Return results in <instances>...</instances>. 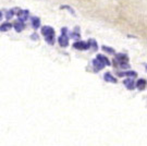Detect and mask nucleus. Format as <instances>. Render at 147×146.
Instances as JSON below:
<instances>
[{
    "instance_id": "obj_1",
    "label": "nucleus",
    "mask_w": 147,
    "mask_h": 146,
    "mask_svg": "<svg viewBox=\"0 0 147 146\" xmlns=\"http://www.w3.org/2000/svg\"><path fill=\"white\" fill-rule=\"evenodd\" d=\"M42 33H43V35L45 36V39H46V42L49 44V45H54V30L52 28L51 26H48V25H46V26H44L42 28Z\"/></svg>"
},
{
    "instance_id": "obj_2",
    "label": "nucleus",
    "mask_w": 147,
    "mask_h": 146,
    "mask_svg": "<svg viewBox=\"0 0 147 146\" xmlns=\"http://www.w3.org/2000/svg\"><path fill=\"white\" fill-rule=\"evenodd\" d=\"M115 62H118L122 68H128L129 65H128V62H129V58H128V56L124 54H115Z\"/></svg>"
},
{
    "instance_id": "obj_3",
    "label": "nucleus",
    "mask_w": 147,
    "mask_h": 146,
    "mask_svg": "<svg viewBox=\"0 0 147 146\" xmlns=\"http://www.w3.org/2000/svg\"><path fill=\"white\" fill-rule=\"evenodd\" d=\"M59 44L61 47H66L69 45V36H68V28L63 27L61 36L59 37Z\"/></svg>"
},
{
    "instance_id": "obj_4",
    "label": "nucleus",
    "mask_w": 147,
    "mask_h": 146,
    "mask_svg": "<svg viewBox=\"0 0 147 146\" xmlns=\"http://www.w3.org/2000/svg\"><path fill=\"white\" fill-rule=\"evenodd\" d=\"M73 47L79 50H87L89 49V45L86 42H75L73 44Z\"/></svg>"
},
{
    "instance_id": "obj_5",
    "label": "nucleus",
    "mask_w": 147,
    "mask_h": 146,
    "mask_svg": "<svg viewBox=\"0 0 147 146\" xmlns=\"http://www.w3.org/2000/svg\"><path fill=\"white\" fill-rule=\"evenodd\" d=\"M19 15V21L20 22H24L26 21L27 19H28V15H30V12L27 10H21L20 11V13L17 14Z\"/></svg>"
},
{
    "instance_id": "obj_6",
    "label": "nucleus",
    "mask_w": 147,
    "mask_h": 146,
    "mask_svg": "<svg viewBox=\"0 0 147 146\" xmlns=\"http://www.w3.org/2000/svg\"><path fill=\"white\" fill-rule=\"evenodd\" d=\"M93 65H94V70L96 71V72L103 70V68H105V65H103V62H100L98 59H95L93 61Z\"/></svg>"
},
{
    "instance_id": "obj_7",
    "label": "nucleus",
    "mask_w": 147,
    "mask_h": 146,
    "mask_svg": "<svg viewBox=\"0 0 147 146\" xmlns=\"http://www.w3.org/2000/svg\"><path fill=\"white\" fill-rule=\"evenodd\" d=\"M118 75L129 76L130 79H133V77H136V76H137V73H136L135 71H126V72H118Z\"/></svg>"
},
{
    "instance_id": "obj_8",
    "label": "nucleus",
    "mask_w": 147,
    "mask_h": 146,
    "mask_svg": "<svg viewBox=\"0 0 147 146\" xmlns=\"http://www.w3.org/2000/svg\"><path fill=\"white\" fill-rule=\"evenodd\" d=\"M124 85L126 86L128 89H134V86H135V83L133 81V79H126L124 80Z\"/></svg>"
},
{
    "instance_id": "obj_9",
    "label": "nucleus",
    "mask_w": 147,
    "mask_h": 146,
    "mask_svg": "<svg viewBox=\"0 0 147 146\" xmlns=\"http://www.w3.org/2000/svg\"><path fill=\"white\" fill-rule=\"evenodd\" d=\"M136 87H137L140 91L145 89V87H146V80H145V79H140L138 81L136 82Z\"/></svg>"
},
{
    "instance_id": "obj_10",
    "label": "nucleus",
    "mask_w": 147,
    "mask_h": 146,
    "mask_svg": "<svg viewBox=\"0 0 147 146\" xmlns=\"http://www.w3.org/2000/svg\"><path fill=\"white\" fill-rule=\"evenodd\" d=\"M103 79H105V81L109 82V83H117V79L112 74H110V73H106L103 75Z\"/></svg>"
},
{
    "instance_id": "obj_11",
    "label": "nucleus",
    "mask_w": 147,
    "mask_h": 146,
    "mask_svg": "<svg viewBox=\"0 0 147 146\" xmlns=\"http://www.w3.org/2000/svg\"><path fill=\"white\" fill-rule=\"evenodd\" d=\"M32 26L36 30V28H39L40 27V20L37 16H34L32 17Z\"/></svg>"
},
{
    "instance_id": "obj_12",
    "label": "nucleus",
    "mask_w": 147,
    "mask_h": 146,
    "mask_svg": "<svg viewBox=\"0 0 147 146\" xmlns=\"http://www.w3.org/2000/svg\"><path fill=\"white\" fill-rule=\"evenodd\" d=\"M96 59H98L100 62H103L105 65H111V63H110V61L108 60V58H107V57H105V56H103V54H98Z\"/></svg>"
},
{
    "instance_id": "obj_13",
    "label": "nucleus",
    "mask_w": 147,
    "mask_h": 146,
    "mask_svg": "<svg viewBox=\"0 0 147 146\" xmlns=\"http://www.w3.org/2000/svg\"><path fill=\"white\" fill-rule=\"evenodd\" d=\"M14 28H15V31L17 33H20V32H22L23 30H24V23L23 22H20V21H17L14 24Z\"/></svg>"
},
{
    "instance_id": "obj_14",
    "label": "nucleus",
    "mask_w": 147,
    "mask_h": 146,
    "mask_svg": "<svg viewBox=\"0 0 147 146\" xmlns=\"http://www.w3.org/2000/svg\"><path fill=\"white\" fill-rule=\"evenodd\" d=\"M11 26H12V25H11L9 22H5V23L0 25V32H7V31L10 30Z\"/></svg>"
},
{
    "instance_id": "obj_15",
    "label": "nucleus",
    "mask_w": 147,
    "mask_h": 146,
    "mask_svg": "<svg viewBox=\"0 0 147 146\" xmlns=\"http://www.w3.org/2000/svg\"><path fill=\"white\" fill-rule=\"evenodd\" d=\"M87 43H88V45H89V48H91V47H92L93 49H97L98 48L97 43H96V42H95L94 39H89V40H88Z\"/></svg>"
},
{
    "instance_id": "obj_16",
    "label": "nucleus",
    "mask_w": 147,
    "mask_h": 146,
    "mask_svg": "<svg viewBox=\"0 0 147 146\" xmlns=\"http://www.w3.org/2000/svg\"><path fill=\"white\" fill-rule=\"evenodd\" d=\"M71 35H72V37L79 38L80 37V28H79V27H75V30L71 33Z\"/></svg>"
},
{
    "instance_id": "obj_17",
    "label": "nucleus",
    "mask_w": 147,
    "mask_h": 146,
    "mask_svg": "<svg viewBox=\"0 0 147 146\" xmlns=\"http://www.w3.org/2000/svg\"><path fill=\"white\" fill-rule=\"evenodd\" d=\"M103 51H106V52H108V54H112L115 52L114 49L110 48V47H107V46H103Z\"/></svg>"
},
{
    "instance_id": "obj_18",
    "label": "nucleus",
    "mask_w": 147,
    "mask_h": 146,
    "mask_svg": "<svg viewBox=\"0 0 147 146\" xmlns=\"http://www.w3.org/2000/svg\"><path fill=\"white\" fill-rule=\"evenodd\" d=\"M13 15H14V13H13V11L12 10H10L9 12H7V19H11Z\"/></svg>"
},
{
    "instance_id": "obj_19",
    "label": "nucleus",
    "mask_w": 147,
    "mask_h": 146,
    "mask_svg": "<svg viewBox=\"0 0 147 146\" xmlns=\"http://www.w3.org/2000/svg\"><path fill=\"white\" fill-rule=\"evenodd\" d=\"M32 39H36V40H37V39H38V35H37V34H33V35H32Z\"/></svg>"
},
{
    "instance_id": "obj_20",
    "label": "nucleus",
    "mask_w": 147,
    "mask_h": 146,
    "mask_svg": "<svg viewBox=\"0 0 147 146\" xmlns=\"http://www.w3.org/2000/svg\"><path fill=\"white\" fill-rule=\"evenodd\" d=\"M1 17H2V13L0 12V20H1Z\"/></svg>"
}]
</instances>
